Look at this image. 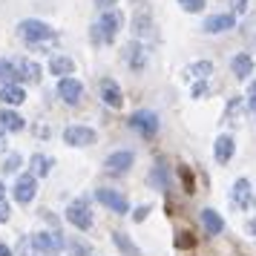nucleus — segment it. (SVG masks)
Here are the masks:
<instances>
[{"mask_svg": "<svg viewBox=\"0 0 256 256\" xmlns=\"http://www.w3.org/2000/svg\"><path fill=\"white\" fill-rule=\"evenodd\" d=\"M18 32H20V38H24L26 44H32V46H38V44L55 38L52 26L44 24V20H20V24H18Z\"/></svg>", "mask_w": 256, "mask_h": 256, "instance_id": "f257e3e1", "label": "nucleus"}, {"mask_svg": "<svg viewBox=\"0 0 256 256\" xmlns=\"http://www.w3.org/2000/svg\"><path fill=\"white\" fill-rule=\"evenodd\" d=\"M121 26H124V14L118 12V9H106L101 14V20H98V32H101V40L104 44H112L121 32Z\"/></svg>", "mask_w": 256, "mask_h": 256, "instance_id": "f03ea898", "label": "nucleus"}, {"mask_svg": "<svg viewBox=\"0 0 256 256\" xmlns=\"http://www.w3.org/2000/svg\"><path fill=\"white\" fill-rule=\"evenodd\" d=\"M66 219L78 228V230H90L92 228V213H90V202L86 198H75L66 208Z\"/></svg>", "mask_w": 256, "mask_h": 256, "instance_id": "7ed1b4c3", "label": "nucleus"}, {"mask_svg": "<svg viewBox=\"0 0 256 256\" xmlns=\"http://www.w3.org/2000/svg\"><path fill=\"white\" fill-rule=\"evenodd\" d=\"M32 244H35L44 256H58L60 250H64V239H60V233H55V230L35 233V236H32Z\"/></svg>", "mask_w": 256, "mask_h": 256, "instance_id": "20e7f679", "label": "nucleus"}, {"mask_svg": "<svg viewBox=\"0 0 256 256\" xmlns=\"http://www.w3.org/2000/svg\"><path fill=\"white\" fill-rule=\"evenodd\" d=\"M130 127L138 130L144 138H152V136L158 132V116L150 112V110H138V112L130 116Z\"/></svg>", "mask_w": 256, "mask_h": 256, "instance_id": "39448f33", "label": "nucleus"}, {"mask_svg": "<svg viewBox=\"0 0 256 256\" xmlns=\"http://www.w3.org/2000/svg\"><path fill=\"white\" fill-rule=\"evenodd\" d=\"M38 193V178L32 173H24V176H18V182H14L12 187V196L18 204H29L32 198H35Z\"/></svg>", "mask_w": 256, "mask_h": 256, "instance_id": "423d86ee", "label": "nucleus"}, {"mask_svg": "<svg viewBox=\"0 0 256 256\" xmlns=\"http://www.w3.org/2000/svg\"><path fill=\"white\" fill-rule=\"evenodd\" d=\"M230 202L236 210H248L254 204V184L248 178H236L233 182V190H230Z\"/></svg>", "mask_w": 256, "mask_h": 256, "instance_id": "0eeeda50", "label": "nucleus"}, {"mask_svg": "<svg viewBox=\"0 0 256 256\" xmlns=\"http://www.w3.org/2000/svg\"><path fill=\"white\" fill-rule=\"evenodd\" d=\"M98 90H101V101L112 110H121L124 106V95H121V86H118L112 78H101L98 81Z\"/></svg>", "mask_w": 256, "mask_h": 256, "instance_id": "6e6552de", "label": "nucleus"}, {"mask_svg": "<svg viewBox=\"0 0 256 256\" xmlns=\"http://www.w3.org/2000/svg\"><path fill=\"white\" fill-rule=\"evenodd\" d=\"M64 141H66L70 147H90V144L98 141V136H95V130H90V127H66L64 130Z\"/></svg>", "mask_w": 256, "mask_h": 256, "instance_id": "1a4fd4ad", "label": "nucleus"}, {"mask_svg": "<svg viewBox=\"0 0 256 256\" xmlns=\"http://www.w3.org/2000/svg\"><path fill=\"white\" fill-rule=\"evenodd\" d=\"M58 95H60V101L64 104H78L81 101V95H84V84L81 81H75V78H60L58 81Z\"/></svg>", "mask_w": 256, "mask_h": 256, "instance_id": "9d476101", "label": "nucleus"}, {"mask_svg": "<svg viewBox=\"0 0 256 256\" xmlns=\"http://www.w3.org/2000/svg\"><path fill=\"white\" fill-rule=\"evenodd\" d=\"M95 198H98V202H101L104 208H110L112 213H121V216H124V213L130 210L127 198L121 196V193H116V190H106V187H101V190L95 193Z\"/></svg>", "mask_w": 256, "mask_h": 256, "instance_id": "9b49d317", "label": "nucleus"}, {"mask_svg": "<svg viewBox=\"0 0 256 256\" xmlns=\"http://www.w3.org/2000/svg\"><path fill=\"white\" fill-rule=\"evenodd\" d=\"M147 58H150V49L144 46L141 40H130L127 46V64L132 72H141L144 66H147Z\"/></svg>", "mask_w": 256, "mask_h": 256, "instance_id": "f8f14e48", "label": "nucleus"}, {"mask_svg": "<svg viewBox=\"0 0 256 256\" xmlns=\"http://www.w3.org/2000/svg\"><path fill=\"white\" fill-rule=\"evenodd\" d=\"M233 26H236V14L222 12V14H210L208 20H204V32L208 35H219V32H228Z\"/></svg>", "mask_w": 256, "mask_h": 256, "instance_id": "ddd939ff", "label": "nucleus"}, {"mask_svg": "<svg viewBox=\"0 0 256 256\" xmlns=\"http://www.w3.org/2000/svg\"><path fill=\"white\" fill-rule=\"evenodd\" d=\"M132 162H136V156L130 150H118L112 156H106V170L110 173H127L130 167H132Z\"/></svg>", "mask_w": 256, "mask_h": 256, "instance_id": "4468645a", "label": "nucleus"}, {"mask_svg": "<svg viewBox=\"0 0 256 256\" xmlns=\"http://www.w3.org/2000/svg\"><path fill=\"white\" fill-rule=\"evenodd\" d=\"M14 72H18V81L40 84V66H38L35 60H18L14 64Z\"/></svg>", "mask_w": 256, "mask_h": 256, "instance_id": "2eb2a0df", "label": "nucleus"}, {"mask_svg": "<svg viewBox=\"0 0 256 256\" xmlns=\"http://www.w3.org/2000/svg\"><path fill=\"white\" fill-rule=\"evenodd\" d=\"M233 152H236V141H233V136H219V138H216V147H213L216 162L228 164L233 158Z\"/></svg>", "mask_w": 256, "mask_h": 256, "instance_id": "dca6fc26", "label": "nucleus"}, {"mask_svg": "<svg viewBox=\"0 0 256 256\" xmlns=\"http://www.w3.org/2000/svg\"><path fill=\"white\" fill-rule=\"evenodd\" d=\"M0 101L9 104V106H20L26 101L24 86H20V84H3V86H0Z\"/></svg>", "mask_w": 256, "mask_h": 256, "instance_id": "f3484780", "label": "nucleus"}, {"mask_svg": "<svg viewBox=\"0 0 256 256\" xmlns=\"http://www.w3.org/2000/svg\"><path fill=\"white\" fill-rule=\"evenodd\" d=\"M24 127H26V121L18 110H3L0 112V130L3 132H20Z\"/></svg>", "mask_w": 256, "mask_h": 256, "instance_id": "a211bd4d", "label": "nucleus"}, {"mask_svg": "<svg viewBox=\"0 0 256 256\" xmlns=\"http://www.w3.org/2000/svg\"><path fill=\"white\" fill-rule=\"evenodd\" d=\"M230 70H233V75H236L239 81H248V75L254 72V58H250L248 52L236 55V58H233V64H230Z\"/></svg>", "mask_w": 256, "mask_h": 256, "instance_id": "6ab92c4d", "label": "nucleus"}, {"mask_svg": "<svg viewBox=\"0 0 256 256\" xmlns=\"http://www.w3.org/2000/svg\"><path fill=\"white\" fill-rule=\"evenodd\" d=\"M202 224H204V230L210 233V236H219L222 230H224V219H222L216 210H202Z\"/></svg>", "mask_w": 256, "mask_h": 256, "instance_id": "aec40b11", "label": "nucleus"}, {"mask_svg": "<svg viewBox=\"0 0 256 256\" xmlns=\"http://www.w3.org/2000/svg\"><path fill=\"white\" fill-rule=\"evenodd\" d=\"M49 72L58 75V78H70V72H75V64L66 55H55V58L49 60Z\"/></svg>", "mask_w": 256, "mask_h": 256, "instance_id": "412c9836", "label": "nucleus"}, {"mask_svg": "<svg viewBox=\"0 0 256 256\" xmlns=\"http://www.w3.org/2000/svg\"><path fill=\"white\" fill-rule=\"evenodd\" d=\"M29 170H32V176H40V178H44V176H49V170H52V158H49V156H40V152H35V156H32V158H29Z\"/></svg>", "mask_w": 256, "mask_h": 256, "instance_id": "4be33fe9", "label": "nucleus"}, {"mask_svg": "<svg viewBox=\"0 0 256 256\" xmlns=\"http://www.w3.org/2000/svg\"><path fill=\"white\" fill-rule=\"evenodd\" d=\"M132 35L136 38H150L152 35V20H150L147 12H141V14L132 18Z\"/></svg>", "mask_w": 256, "mask_h": 256, "instance_id": "5701e85b", "label": "nucleus"}, {"mask_svg": "<svg viewBox=\"0 0 256 256\" xmlns=\"http://www.w3.org/2000/svg\"><path fill=\"white\" fill-rule=\"evenodd\" d=\"M112 242L118 244V250L124 256H141V250H138V244H132L127 239V233H112Z\"/></svg>", "mask_w": 256, "mask_h": 256, "instance_id": "b1692460", "label": "nucleus"}, {"mask_svg": "<svg viewBox=\"0 0 256 256\" xmlns=\"http://www.w3.org/2000/svg\"><path fill=\"white\" fill-rule=\"evenodd\" d=\"M210 72H213V64H210V60H196V64L187 66V75H190V78H202V81L208 78Z\"/></svg>", "mask_w": 256, "mask_h": 256, "instance_id": "393cba45", "label": "nucleus"}, {"mask_svg": "<svg viewBox=\"0 0 256 256\" xmlns=\"http://www.w3.org/2000/svg\"><path fill=\"white\" fill-rule=\"evenodd\" d=\"M3 84H18V72H14L12 60L0 58V86H3Z\"/></svg>", "mask_w": 256, "mask_h": 256, "instance_id": "a878e982", "label": "nucleus"}, {"mask_svg": "<svg viewBox=\"0 0 256 256\" xmlns=\"http://www.w3.org/2000/svg\"><path fill=\"white\" fill-rule=\"evenodd\" d=\"M242 106H244V98H230V104H228V118H230V124H239L242 118H239V112H242Z\"/></svg>", "mask_w": 256, "mask_h": 256, "instance_id": "bb28decb", "label": "nucleus"}, {"mask_svg": "<svg viewBox=\"0 0 256 256\" xmlns=\"http://www.w3.org/2000/svg\"><path fill=\"white\" fill-rule=\"evenodd\" d=\"M20 164H24L20 152H9V156H6V162H3V173H18V170H20Z\"/></svg>", "mask_w": 256, "mask_h": 256, "instance_id": "cd10ccee", "label": "nucleus"}, {"mask_svg": "<svg viewBox=\"0 0 256 256\" xmlns=\"http://www.w3.org/2000/svg\"><path fill=\"white\" fill-rule=\"evenodd\" d=\"M178 6H182L184 12L196 14V12H202V9H204V0H178Z\"/></svg>", "mask_w": 256, "mask_h": 256, "instance_id": "c85d7f7f", "label": "nucleus"}, {"mask_svg": "<svg viewBox=\"0 0 256 256\" xmlns=\"http://www.w3.org/2000/svg\"><path fill=\"white\" fill-rule=\"evenodd\" d=\"M178 176H182V182H184V190H187V193H193V190H196V182H193V173H190L187 167H178Z\"/></svg>", "mask_w": 256, "mask_h": 256, "instance_id": "c756f323", "label": "nucleus"}, {"mask_svg": "<svg viewBox=\"0 0 256 256\" xmlns=\"http://www.w3.org/2000/svg\"><path fill=\"white\" fill-rule=\"evenodd\" d=\"M150 178H152V184H158L162 190L167 187V176H164V167H162V164H158V167H156V170L150 173Z\"/></svg>", "mask_w": 256, "mask_h": 256, "instance_id": "7c9ffc66", "label": "nucleus"}, {"mask_svg": "<svg viewBox=\"0 0 256 256\" xmlns=\"http://www.w3.org/2000/svg\"><path fill=\"white\" fill-rule=\"evenodd\" d=\"M196 244V236L193 233H178L176 236V248H193Z\"/></svg>", "mask_w": 256, "mask_h": 256, "instance_id": "2f4dec72", "label": "nucleus"}, {"mask_svg": "<svg viewBox=\"0 0 256 256\" xmlns=\"http://www.w3.org/2000/svg\"><path fill=\"white\" fill-rule=\"evenodd\" d=\"M250 0H230V14H244Z\"/></svg>", "mask_w": 256, "mask_h": 256, "instance_id": "473e14b6", "label": "nucleus"}, {"mask_svg": "<svg viewBox=\"0 0 256 256\" xmlns=\"http://www.w3.org/2000/svg\"><path fill=\"white\" fill-rule=\"evenodd\" d=\"M244 106H250V112L256 116V81L250 84V90H248V101H244Z\"/></svg>", "mask_w": 256, "mask_h": 256, "instance_id": "72a5a7b5", "label": "nucleus"}, {"mask_svg": "<svg viewBox=\"0 0 256 256\" xmlns=\"http://www.w3.org/2000/svg\"><path fill=\"white\" fill-rule=\"evenodd\" d=\"M150 204H141V208L138 210H136V213H132V219H136V222H144V219H147V216H150Z\"/></svg>", "mask_w": 256, "mask_h": 256, "instance_id": "f704fd0d", "label": "nucleus"}, {"mask_svg": "<svg viewBox=\"0 0 256 256\" xmlns=\"http://www.w3.org/2000/svg\"><path fill=\"white\" fill-rule=\"evenodd\" d=\"M204 95H208V84L198 81L196 86H193V98H204Z\"/></svg>", "mask_w": 256, "mask_h": 256, "instance_id": "c9c22d12", "label": "nucleus"}, {"mask_svg": "<svg viewBox=\"0 0 256 256\" xmlns=\"http://www.w3.org/2000/svg\"><path fill=\"white\" fill-rule=\"evenodd\" d=\"M0 222H9V202L0 198Z\"/></svg>", "mask_w": 256, "mask_h": 256, "instance_id": "e433bc0d", "label": "nucleus"}, {"mask_svg": "<svg viewBox=\"0 0 256 256\" xmlns=\"http://www.w3.org/2000/svg\"><path fill=\"white\" fill-rule=\"evenodd\" d=\"M116 3H118V0H95V6H101L104 12H106V9H116Z\"/></svg>", "mask_w": 256, "mask_h": 256, "instance_id": "4c0bfd02", "label": "nucleus"}, {"mask_svg": "<svg viewBox=\"0 0 256 256\" xmlns=\"http://www.w3.org/2000/svg\"><path fill=\"white\" fill-rule=\"evenodd\" d=\"M0 256H12V248L9 244H0Z\"/></svg>", "mask_w": 256, "mask_h": 256, "instance_id": "58836bf2", "label": "nucleus"}, {"mask_svg": "<svg viewBox=\"0 0 256 256\" xmlns=\"http://www.w3.org/2000/svg\"><path fill=\"white\" fill-rule=\"evenodd\" d=\"M0 152H6V132L0 130Z\"/></svg>", "mask_w": 256, "mask_h": 256, "instance_id": "ea45409f", "label": "nucleus"}, {"mask_svg": "<svg viewBox=\"0 0 256 256\" xmlns=\"http://www.w3.org/2000/svg\"><path fill=\"white\" fill-rule=\"evenodd\" d=\"M248 230H250V233H254V236H256V216H254V219H250V222H248Z\"/></svg>", "mask_w": 256, "mask_h": 256, "instance_id": "a19ab883", "label": "nucleus"}, {"mask_svg": "<svg viewBox=\"0 0 256 256\" xmlns=\"http://www.w3.org/2000/svg\"><path fill=\"white\" fill-rule=\"evenodd\" d=\"M3 193H6V184H3V182H0V198H3Z\"/></svg>", "mask_w": 256, "mask_h": 256, "instance_id": "79ce46f5", "label": "nucleus"}]
</instances>
